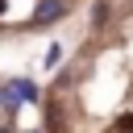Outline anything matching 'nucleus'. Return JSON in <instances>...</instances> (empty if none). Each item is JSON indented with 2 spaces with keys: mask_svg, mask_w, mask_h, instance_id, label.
<instances>
[{
  "mask_svg": "<svg viewBox=\"0 0 133 133\" xmlns=\"http://www.w3.org/2000/svg\"><path fill=\"white\" fill-rule=\"evenodd\" d=\"M71 8V0H42L37 8H33V17H29V25H54L62 12Z\"/></svg>",
  "mask_w": 133,
  "mask_h": 133,
  "instance_id": "1",
  "label": "nucleus"
},
{
  "mask_svg": "<svg viewBox=\"0 0 133 133\" xmlns=\"http://www.w3.org/2000/svg\"><path fill=\"white\" fill-rule=\"evenodd\" d=\"M0 133H12V129H0Z\"/></svg>",
  "mask_w": 133,
  "mask_h": 133,
  "instance_id": "5",
  "label": "nucleus"
},
{
  "mask_svg": "<svg viewBox=\"0 0 133 133\" xmlns=\"http://www.w3.org/2000/svg\"><path fill=\"white\" fill-rule=\"evenodd\" d=\"M8 91H12V96H17L21 104H29V100H37V87H33L29 79H12V83H8Z\"/></svg>",
  "mask_w": 133,
  "mask_h": 133,
  "instance_id": "2",
  "label": "nucleus"
},
{
  "mask_svg": "<svg viewBox=\"0 0 133 133\" xmlns=\"http://www.w3.org/2000/svg\"><path fill=\"white\" fill-rule=\"evenodd\" d=\"M0 104H4V87H0Z\"/></svg>",
  "mask_w": 133,
  "mask_h": 133,
  "instance_id": "4",
  "label": "nucleus"
},
{
  "mask_svg": "<svg viewBox=\"0 0 133 133\" xmlns=\"http://www.w3.org/2000/svg\"><path fill=\"white\" fill-rule=\"evenodd\" d=\"M91 21H96V25H104V21H108V4H104V0H96V8H91Z\"/></svg>",
  "mask_w": 133,
  "mask_h": 133,
  "instance_id": "3",
  "label": "nucleus"
}]
</instances>
